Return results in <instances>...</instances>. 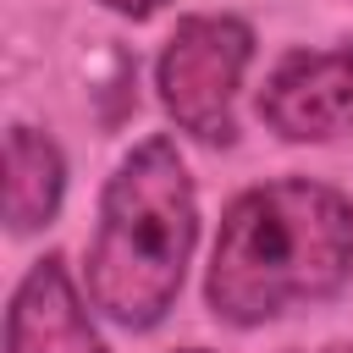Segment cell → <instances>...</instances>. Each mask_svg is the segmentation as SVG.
<instances>
[{"label": "cell", "mask_w": 353, "mask_h": 353, "mask_svg": "<svg viewBox=\"0 0 353 353\" xmlns=\"http://www.w3.org/2000/svg\"><path fill=\"white\" fill-rule=\"evenodd\" d=\"M353 281V199L320 176H270L221 210L204 265V309L254 331L331 303Z\"/></svg>", "instance_id": "6da1fadb"}, {"label": "cell", "mask_w": 353, "mask_h": 353, "mask_svg": "<svg viewBox=\"0 0 353 353\" xmlns=\"http://www.w3.org/2000/svg\"><path fill=\"white\" fill-rule=\"evenodd\" d=\"M199 248V188L171 132L138 138L99 188L94 237L83 254L88 303L143 336L165 325L182 298L188 265Z\"/></svg>", "instance_id": "7a4b0ae2"}, {"label": "cell", "mask_w": 353, "mask_h": 353, "mask_svg": "<svg viewBox=\"0 0 353 353\" xmlns=\"http://www.w3.org/2000/svg\"><path fill=\"white\" fill-rule=\"evenodd\" d=\"M254 22L237 11H193L154 55V94L171 127L204 149L237 143V94L254 66Z\"/></svg>", "instance_id": "3957f363"}, {"label": "cell", "mask_w": 353, "mask_h": 353, "mask_svg": "<svg viewBox=\"0 0 353 353\" xmlns=\"http://www.w3.org/2000/svg\"><path fill=\"white\" fill-rule=\"evenodd\" d=\"M254 110L281 143H342L353 138V39L331 50H287L265 72Z\"/></svg>", "instance_id": "277c9868"}, {"label": "cell", "mask_w": 353, "mask_h": 353, "mask_svg": "<svg viewBox=\"0 0 353 353\" xmlns=\"http://www.w3.org/2000/svg\"><path fill=\"white\" fill-rule=\"evenodd\" d=\"M6 353H110L66 254H39L6 303Z\"/></svg>", "instance_id": "5b68a950"}, {"label": "cell", "mask_w": 353, "mask_h": 353, "mask_svg": "<svg viewBox=\"0 0 353 353\" xmlns=\"http://www.w3.org/2000/svg\"><path fill=\"white\" fill-rule=\"evenodd\" d=\"M66 204V149L28 121L6 127V182H0V221L11 237H33L55 226Z\"/></svg>", "instance_id": "8992f818"}, {"label": "cell", "mask_w": 353, "mask_h": 353, "mask_svg": "<svg viewBox=\"0 0 353 353\" xmlns=\"http://www.w3.org/2000/svg\"><path fill=\"white\" fill-rule=\"evenodd\" d=\"M105 11H116V17H127V22H149V17H160L171 0H99Z\"/></svg>", "instance_id": "52a82bcc"}, {"label": "cell", "mask_w": 353, "mask_h": 353, "mask_svg": "<svg viewBox=\"0 0 353 353\" xmlns=\"http://www.w3.org/2000/svg\"><path fill=\"white\" fill-rule=\"evenodd\" d=\"M298 353H353V342H320V347H298Z\"/></svg>", "instance_id": "ba28073f"}, {"label": "cell", "mask_w": 353, "mask_h": 353, "mask_svg": "<svg viewBox=\"0 0 353 353\" xmlns=\"http://www.w3.org/2000/svg\"><path fill=\"white\" fill-rule=\"evenodd\" d=\"M171 353H210V347H171Z\"/></svg>", "instance_id": "9c48e42d"}]
</instances>
